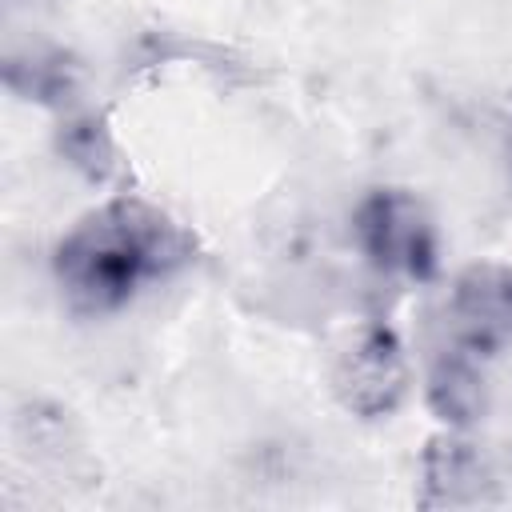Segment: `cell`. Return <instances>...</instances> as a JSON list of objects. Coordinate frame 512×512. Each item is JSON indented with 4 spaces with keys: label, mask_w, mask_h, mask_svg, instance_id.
Instances as JSON below:
<instances>
[{
    "label": "cell",
    "mask_w": 512,
    "mask_h": 512,
    "mask_svg": "<svg viewBox=\"0 0 512 512\" xmlns=\"http://www.w3.org/2000/svg\"><path fill=\"white\" fill-rule=\"evenodd\" d=\"M188 260L192 240L168 212L140 196H116L60 236L52 272L76 312H116Z\"/></svg>",
    "instance_id": "6da1fadb"
},
{
    "label": "cell",
    "mask_w": 512,
    "mask_h": 512,
    "mask_svg": "<svg viewBox=\"0 0 512 512\" xmlns=\"http://www.w3.org/2000/svg\"><path fill=\"white\" fill-rule=\"evenodd\" d=\"M352 240L360 256L400 280H432L440 268V240L428 208L404 188H372L352 208Z\"/></svg>",
    "instance_id": "7a4b0ae2"
},
{
    "label": "cell",
    "mask_w": 512,
    "mask_h": 512,
    "mask_svg": "<svg viewBox=\"0 0 512 512\" xmlns=\"http://www.w3.org/2000/svg\"><path fill=\"white\" fill-rule=\"evenodd\" d=\"M332 396L360 420L392 416L408 396V356L388 324H364L332 364Z\"/></svg>",
    "instance_id": "3957f363"
},
{
    "label": "cell",
    "mask_w": 512,
    "mask_h": 512,
    "mask_svg": "<svg viewBox=\"0 0 512 512\" xmlns=\"http://www.w3.org/2000/svg\"><path fill=\"white\" fill-rule=\"evenodd\" d=\"M448 344L484 356H496L504 344H512V264L480 260L468 264L444 304Z\"/></svg>",
    "instance_id": "277c9868"
},
{
    "label": "cell",
    "mask_w": 512,
    "mask_h": 512,
    "mask_svg": "<svg viewBox=\"0 0 512 512\" xmlns=\"http://www.w3.org/2000/svg\"><path fill=\"white\" fill-rule=\"evenodd\" d=\"M492 464L464 428H448L428 440L420 456V504L424 508H476L492 500Z\"/></svg>",
    "instance_id": "5b68a950"
},
{
    "label": "cell",
    "mask_w": 512,
    "mask_h": 512,
    "mask_svg": "<svg viewBox=\"0 0 512 512\" xmlns=\"http://www.w3.org/2000/svg\"><path fill=\"white\" fill-rule=\"evenodd\" d=\"M424 400L432 416L444 420L448 428H472L488 408L480 356L456 344L440 348V356L428 364V376H424Z\"/></svg>",
    "instance_id": "8992f818"
},
{
    "label": "cell",
    "mask_w": 512,
    "mask_h": 512,
    "mask_svg": "<svg viewBox=\"0 0 512 512\" xmlns=\"http://www.w3.org/2000/svg\"><path fill=\"white\" fill-rule=\"evenodd\" d=\"M64 160L72 168H80L88 180H104L116 172V144L104 128V120L96 116H72L60 124V136H56Z\"/></svg>",
    "instance_id": "52a82bcc"
}]
</instances>
